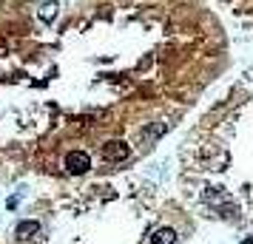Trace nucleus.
I'll list each match as a JSON object with an SVG mask.
<instances>
[{
	"label": "nucleus",
	"instance_id": "nucleus-1",
	"mask_svg": "<svg viewBox=\"0 0 253 244\" xmlns=\"http://www.w3.org/2000/svg\"><path fill=\"white\" fill-rule=\"evenodd\" d=\"M91 168V156L85 153V150H71L66 156V171L68 173H74V176H80Z\"/></svg>",
	"mask_w": 253,
	"mask_h": 244
},
{
	"label": "nucleus",
	"instance_id": "nucleus-3",
	"mask_svg": "<svg viewBox=\"0 0 253 244\" xmlns=\"http://www.w3.org/2000/svg\"><path fill=\"white\" fill-rule=\"evenodd\" d=\"M151 242L154 244H176V233L171 227H160V230L151 236Z\"/></svg>",
	"mask_w": 253,
	"mask_h": 244
},
{
	"label": "nucleus",
	"instance_id": "nucleus-4",
	"mask_svg": "<svg viewBox=\"0 0 253 244\" xmlns=\"http://www.w3.org/2000/svg\"><path fill=\"white\" fill-rule=\"evenodd\" d=\"M37 230H40L37 221H20V224H17V236H20V239H28V236H34Z\"/></svg>",
	"mask_w": 253,
	"mask_h": 244
},
{
	"label": "nucleus",
	"instance_id": "nucleus-2",
	"mask_svg": "<svg viewBox=\"0 0 253 244\" xmlns=\"http://www.w3.org/2000/svg\"><path fill=\"white\" fill-rule=\"evenodd\" d=\"M128 153H131V148L122 139H111V142L103 145V156H106L108 162H122V159H128Z\"/></svg>",
	"mask_w": 253,
	"mask_h": 244
},
{
	"label": "nucleus",
	"instance_id": "nucleus-5",
	"mask_svg": "<svg viewBox=\"0 0 253 244\" xmlns=\"http://www.w3.org/2000/svg\"><path fill=\"white\" fill-rule=\"evenodd\" d=\"M40 17L46 20V23H49V20H54V17H57V3H46V6L40 9Z\"/></svg>",
	"mask_w": 253,
	"mask_h": 244
}]
</instances>
